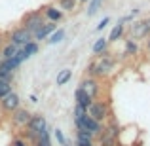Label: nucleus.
I'll return each mask as SVG.
<instances>
[{
  "instance_id": "obj_1",
  "label": "nucleus",
  "mask_w": 150,
  "mask_h": 146,
  "mask_svg": "<svg viewBox=\"0 0 150 146\" xmlns=\"http://www.w3.org/2000/svg\"><path fill=\"white\" fill-rule=\"evenodd\" d=\"M116 66H118V59L114 55H110L108 51H105L101 55H95L89 61V65L86 66V70H88V76L97 78V80H106L116 72Z\"/></svg>"
},
{
  "instance_id": "obj_2",
  "label": "nucleus",
  "mask_w": 150,
  "mask_h": 146,
  "mask_svg": "<svg viewBox=\"0 0 150 146\" xmlns=\"http://www.w3.org/2000/svg\"><path fill=\"white\" fill-rule=\"evenodd\" d=\"M88 116L91 118V120L99 121V123H105V121L110 120V116H112V110H110V102L108 101H101V99H97V101H93L91 104L88 106Z\"/></svg>"
},
{
  "instance_id": "obj_3",
  "label": "nucleus",
  "mask_w": 150,
  "mask_h": 146,
  "mask_svg": "<svg viewBox=\"0 0 150 146\" xmlns=\"http://www.w3.org/2000/svg\"><path fill=\"white\" fill-rule=\"evenodd\" d=\"M44 23H46V19H44V15H42V11L34 10V11H27V13L23 15L21 25H19V27H23V29L29 30L30 34H34L42 25H44Z\"/></svg>"
},
{
  "instance_id": "obj_4",
  "label": "nucleus",
  "mask_w": 150,
  "mask_h": 146,
  "mask_svg": "<svg viewBox=\"0 0 150 146\" xmlns=\"http://www.w3.org/2000/svg\"><path fill=\"white\" fill-rule=\"evenodd\" d=\"M78 87H82L86 93H88L89 97L93 99V101H97L101 95V89H103V84H101V80H97V78H91V76H84L82 78V82H80V85Z\"/></svg>"
},
{
  "instance_id": "obj_5",
  "label": "nucleus",
  "mask_w": 150,
  "mask_h": 146,
  "mask_svg": "<svg viewBox=\"0 0 150 146\" xmlns=\"http://www.w3.org/2000/svg\"><path fill=\"white\" fill-rule=\"evenodd\" d=\"M8 42H11V44L17 46V48H23L25 44L33 42V34H30L29 30H25L23 27H15L13 30L8 32Z\"/></svg>"
},
{
  "instance_id": "obj_6",
  "label": "nucleus",
  "mask_w": 150,
  "mask_h": 146,
  "mask_svg": "<svg viewBox=\"0 0 150 146\" xmlns=\"http://www.w3.org/2000/svg\"><path fill=\"white\" fill-rule=\"evenodd\" d=\"M19 106H21V99H19V95L15 91H10L8 95H4L0 99V112L2 114H8V116H10V114L13 112L15 108H19Z\"/></svg>"
},
{
  "instance_id": "obj_7",
  "label": "nucleus",
  "mask_w": 150,
  "mask_h": 146,
  "mask_svg": "<svg viewBox=\"0 0 150 146\" xmlns=\"http://www.w3.org/2000/svg\"><path fill=\"white\" fill-rule=\"evenodd\" d=\"M30 116H33V114H30L27 108L19 106V108H15L13 112L10 114V123L13 125V127H19V129H21V127H27V123H29Z\"/></svg>"
},
{
  "instance_id": "obj_8",
  "label": "nucleus",
  "mask_w": 150,
  "mask_h": 146,
  "mask_svg": "<svg viewBox=\"0 0 150 146\" xmlns=\"http://www.w3.org/2000/svg\"><path fill=\"white\" fill-rule=\"evenodd\" d=\"M146 36H148V32H146V25H144L143 19H141V21H131V25H129V29H127L129 40L139 42V40H144Z\"/></svg>"
},
{
  "instance_id": "obj_9",
  "label": "nucleus",
  "mask_w": 150,
  "mask_h": 146,
  "mask_svg": "<svg viewBox=\"0 0 150 146\" xmlns=\"http://www.w3.org/2000/svg\"><path fill=\"white\" fill-rule=\"evenodd\" d=\"M40 11H42V15H44V19L50 21V23H59V21H63V17H65V13H63L57 6H51V4L40 8Z\"/></svg>"
},
{
  "instance_id": "obj_10",
  "label": "nucleus",
  "mask_w": 150,
  "mask_h": 146,
  "mask_svg": "<svg viewBox=\"0 0 150 146\" xmlns=\"http://www.w3.org/2000/svg\"><path fill=\"white\" fill-rule=\"evenodd\" d=\"M27 129H30V131H34V133H42V131L48 129V121H46V118L42 116V114H33L29 123H27Z\"/></svg>"
},
{
  "instance_id": "obj_11",
  "label": "nucleus",
  "mask_w": 150,
  "mask_h": 146,
  "mask_svg": "<svg viewBox=\"0 0 150 146\" xmlns=\"http://www.w3.org/2000/svg\"><path fill=\"white\" fill-rule=\"evenodd\" d=\"M76 129H86V131H89L93 137H97V135L103 131V123H99V121H95V120H91L89 116H86L84 120H82L80 127H76Z\"/></svg>"
},
{
  "instance_id": "obj_12",
  "label": "nucleus",
  "mask_w": 150,
  "mask_h": 146,
  "mask_svg": "<svg viewBox=\"0 0 150 146\" xmlns=\"http://www.w3.org/2000/svg\"><path fill=\"white\" fill-rule=\"evenodd\" d=\"M53 30H57V23H50V21H46L44 25L40 27V29L36 30V32L33 34V40L36 42V40H46V38L50 36Z\"/></svg>"
},
{
  "instance_id": "obj_13",
  "label": "nucleus",
  "mask_w": 150,
  "mask_h": 146,
  "mask_svg": "<svg viewBox=\"0 0 150 146\" xmlns=\"http://www.w3.org/2000/svg\"><path fill=\"white\" fill-rule=\"evenodd\" d=\"M74 101H76V106H82L84 110H88V106L93 102V99L89 97L82 87H76V91H74Z\"/></svg>"
},
{
  "instance_id": "obj_14",
  "label": "nucleus",
  "mask_w": 150,
  "mask_h": 146,
  "mask_svg": "<svg viewBox=\"0 0 150 146\" xmlns=\"http://www.w3.org/2000/svg\"><path fill=\"white\" fill-rule=\"evenodd\" d=\"M17 51H19L17 46H13L11 42H4V46L0 48V59H2V61L4 59H11Z\"/></svg>"
},
{
  "instance_id": "obj_15",
  "label": "nucleus",
  "mask_w": 150,
  "mask_h": 146,
  "mask_svg": "<svg viewBox=\"0 0 150 146\" xmlns=\"http://www.w3.org/2000/svg\"><path fill=\"white\" fill-rule=\"evenodd\" d=\"M124 32H125V27H124V23H118V25L114 27L112 30H110L108 38H106V42H108V44H112V42H118L122 36H124Z\"/></svg>"
},
{
  "instance_id": "obj_16",
  "label": "nucleus",
  "mask_w": 150,
  "mask_h": 146,
  "mask_svg": "<svg viewBox=\"0 0 150 146\" xmlns=\"http://www.w3.org/2000/svg\"><path fill=\"white\" fill-rule=\"evenodd\" d=\"M108 49V42H106V38H97L95 42H93V55H101V53H105V51Z\"/></svg>"
},
{
  "instance_id": "obj_17",
  "label": "nucleus",
  "mask_w": 150,
  "mask_h": 146,
  "mask_svg": "<svg viewBox=\"0 0 150 146\" xmlns=\"http://www.w3.org/2000/svg\"><path fill=\"white\" fill-rule=\"evenodd\" d=\"M70 78H72V70L63 68L61 72L57 74V78H55V84H57V85H65V84H69V82H70Z\"/></svg>"
},
{
  "instance_id": "obj_18",
  "label": "nucleus",
  "mask_w": 150,
  "mask_h": 146,
  "mask_svg": "<svg viewBox=\"0 0 150 146\" xmlns=\"http://www.w3.org/2000/svg\"><path fill=\"white\" fill-rule=\"evenodd\" d=\"M30 146H51V140H50V133H48V129L46 131H42V133H38V137H36V140H34Z\"/></svg>"
},
{
  "instance_id": "obj_19",
  "label": "nucleus",
  "mask_w": 150,
  "mask_h": 146,
  "mask_svg": "<svg viewBox=\"0 0 150 146\" xmlns=\"http://www.w3.org/2000/svg\"><path fill=\"white\" fill-rule=\"evenodd\" d=\"M139 53V46H137L135 40H125V49H124V55H127V57H133V55Z\"/></svg>"
},
{
  "instance_id": "obj_20",
  "label": "nucleus",
  "mask_w": 150,
  "mask_h": 146,
  "mask_svg": "<svg viewBox=\"0 0 150 146\" xmlns=\"http://www.w3.org/2000/svg\"><path fill=\"white\" fill-rule=\"evenodd\" d=\"M61 11H74L78 6V0H57Z\"/></svg>"
},
{
  "instance_id": "obj_21",
  "label": "nucleus",
  "mask_w": 150,
  "mask_h": 146,
  "mask_svg": "<svg viewBox=\"0 0 150 146\" xmlns=\"http://www.w3.org/2000/svg\"><path fill=\"white\" fill-rule=\"evenodd\" d=\"M93 139H95V137L89 131H86V129H76V140L78 142H93Z\"/></svg>"
},
{
  "instance_id": "obj_22",
  "label": "nucleus",
  "mask_w": 150,
  "mask_h": 146,
  "mask_svg": "<svg viewBox=\"0 0 150 146\" xmlns=\"http://www.w3.org/2000/svg\"><path fill=\"white\" fill-rule=\"evenodd\" d=\"M13 78H15V72L13 70H8L2 65V61H0V80L2 82H13Z\"/></svg>"
},
{
  "instance_id": "obj_23",
  "label": "nucleus",
  "mask_w": 150,
  "mask_h": 146,
  "mask_svg": "<svg viewBox=\"0 0 150 146\" xmlns=\"http://www.w3.org/2000/svg\"><path fill=\"white\" fill-rule=\"evenodd\" d=\"M88 116V112H86L82 106H74V125L76 127H80V123H82V120Z\"/></svg>"
},
{
  "instance_id": "obj_24",
  "label": "nucleus",
  "mask_w": 150,
  "mask_h": 146,
  "mask_svg": "<svg viewBox=\"0 0 150 146\" xmlns=\"http://www.w3.org/2000/svg\"><path fill=\"white\" fill-rule=\"evenodd\" d=\"M21 51L27 55V57H30V55H34V53L38 51V44L33 40V42H29V44H25V46H23V48H21Z\"/></svg>"
},
{
  "instance_id": "obj_25",
  "label": "nucleus",
  "mask_w": 150,
  "mask_h": 146,
  "mask_svg": "<svg viewBox=\"0 0 150 146\" xmlns=\"http://www.w3.org/2000/svg\"><path fill=\"white\" fill-rule=\"evenodd\" d=\"M48 38H50V40H48L50 44H57V42H61L63 38H65V30H63V29H59V30H53V32H51Z\"/></svg>"
},
{
  "instance_id": "obj_26",
  "label": "nucleus",
  "mask_w": 150,
  "mask_h": 146,
  "mask_svg": "<svg viewBox=\"0 0 150 146\" xmlns=\"http://www.w3.org/2000/svg\"><path fill=\"white\" fill-rule=\"evenodd\" d=\"M101 4H103V0H89V4H88V15H95Z\"/></svg>"
},
{
  "instance_id": "obj_27",
  "label": "nucleus",
  "mask_w": 150,
  "mask_h": 146,
  "mask_svg": "<svg viewBox=\"0 0 150 146\" xmlns=\"http://www.w3.org/2000/svg\"><path fill=\"white\" fill-rule=\"evenodd\" d=\"M11 84H13V82H2L0 80V99L4 95H8L10 91H13V89H11Z\"/></svg>"
},
{
  "instance_id": "obj_28",
  "label": "nucleus",
  "mask_w": 150,
  "mask_h": 146,
  "mask_svg": "<svg viewBox=\"0 0 150 146\" xmlns=\"http://www.w3.org/2000/svg\"><path fill=\"white\" fill-rule=\"evenodd\" d=\"M55 139H57V142L61 144V146H69V142H67V139H65V135H63V131L61 129H55Z\"/></svg>"
},
{
  "instance_id": "obj_29",
  "label": "nucleus",
  "mask_w": 150,
  "mask_h": 146,
  "mask_svg": "<svg viewBox=\"0 0 150 146\" xmlns=\"http://www.w3.org/2000/svg\"><path fill=\"white\" fill-rule=\"evenodd\" d=\"M10 146H29V142H27L23 137H15V139H11V144Z\"/></svg>"
},
{
  "instance_id": "obj_30",
  "label": "nucleus",
  "mask_w": 150,
  "mask_h": 146,
  "mask_svg": "<svg viewBox=\"0 0 150 146\" xmlns=\"http://www.w3.org/2000/svg\"><path fill=\"white\" fill-rule=\"evenodd\" d=\"M108 23H110V17H105V19H103V21L99 23V25H97V30H103L106 25H108Z\"/></svg>"
},
{
  "instance_id": "obj_31",
  "label": "nucleus",
  "mask_w": 150,
  "mask_h": 146,
  "mask_svg": "<svg viewBox=\"0 0 150 146\" xmlns=\"http://www.w3.org/2000/svg\"><path fill=\"white\" fill-rule=\"evenodd\" d=\"M144 48H146V51L150 53V36H146V38H144Z\"/></svg>"
},
{
  "instance_id": "obj_32",
  "label": "nucleus",
  "mask_w": 150,
  "mask_h": 146,
  "mask_svg": "<svg viewBox=\"0 0 150 146\" xmlns=\"http://www.w3.org/2000/svg\"><path fill=\"white\" fill-rule=\"evenodd\" d=\"M143 21H144V25H146V32H148V36H150V17L143 19Z\"/></svg>"
},
{
  "instance_id": "obj_33",
  "label": "nucleus",
  "mask_w": 150,
  "mask_h": 146,
  "mask_svg": "<svg viewBox=\"0 0 150 146\" xmlns=\"http://www.w3.org/2000/svg\"><path fill=\"white\" fill-rule=\"evenodd\" d=\"M76 146H93V142H78L76 140Z\"/></svg>"
},
{
  "instance_id": "obj_34",
  "label": "nucleus",
  "mask_w": 150,
  "mask_h": 146,
  "mask_svg": "<svg viewBox=\"0 0 150 146\" xmlns=\"http://www.w3.org/2000/svg\"><path fill=\"white\" fill-rule=\"evenodd\" d=\"M2 46H4V34L0 32V48H2Z\"/></svg>"
},
{
  "instance_id": "obj_35",
  "label": "nucleus",
  "mask_w": 150,
  "mask_h": 146,
  "mask_svg": "<svg viewBox=\"0 0 150 146\" xmlns=\"http://www.w3.org/2000/svg\"><path fill=\"white\" fill-rule=\"evenodd\" d=\"M86 2H88V0H78V4H86Z\"/></svg>"
},
{
  "instance_id": "obj_36",
  "label": "nucleus",
  "mask_w": 150,
  "mask_h": 146,
  "mask_svg": "<svg viewBox=\"0 0 150 146\" xmlns=\"http://www.w3.org/2000/svg\"><path fill=\"white\" fill-rule=\"evenodd\" d=\"M0 61H2V59H0Z\"/></svg>"
}]
</instances>
